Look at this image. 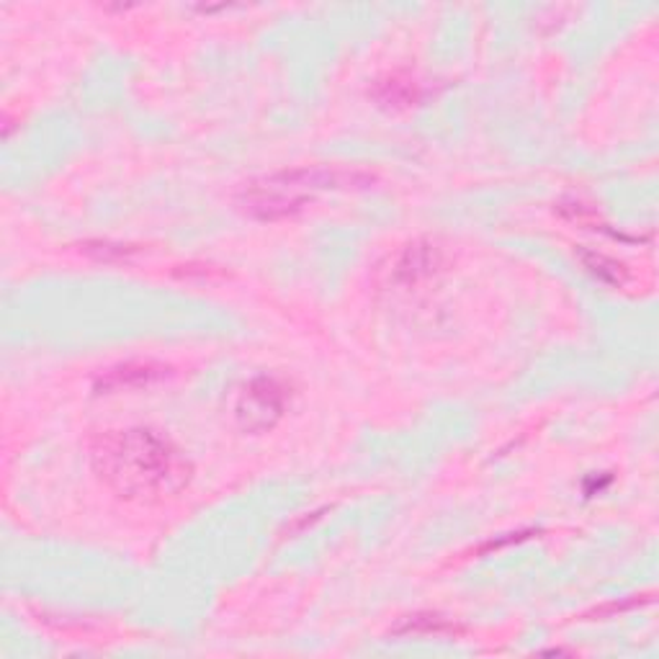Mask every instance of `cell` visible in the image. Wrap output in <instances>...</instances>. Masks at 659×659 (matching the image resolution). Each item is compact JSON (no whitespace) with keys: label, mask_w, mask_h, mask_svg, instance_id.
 <instances>
[{"label":"cell","mask_w":659,"mask_h":659,"mask_svg":"<svg viewBox=\"0 0 659 659\" xmlns=\"http://www.w3.org/2000/svg\"><path fill=\"white\" fill-rule=\"evenodd\" d=\"M96 477L129 503H163L188 487L194 464L171 439L148 428L109 431L90 443Z\"/></svg>","instance_id":"obj_1"},{"label":"cell","mask_w":659,"mask_h":659,"mask_svg":"<svg viewBox=\"0 0 659 659\" xmlns=\"http://www.w3.org/2000/svg\"><path fill=\"white\" fill-rule=\"evenodd\" d=\"M291 389L276 377H256L242 387L235 402V420L245 433H266L287 415Z\"/></svg>","instance_id":"obj_2"},{"label":"cell","mask_w":659,"mask_h":659,"mask_svg":"<svg viewBox=\"0 0 659 659\" xmlns=\"http://www.w3.org/2000/svg\"><path fill=\"white\" fill-rule=\"evenodd\" d=\"M441 266L443 252L439 245L428 240H415L402 250L400 258H397L392 276L395 281L404 283V287H418V283L433 279V276L441 271Z\"/></svg>","instance_id":"obj_3"},{"label":"cell","mask_w":659,"mask_h":659,"mask_svg":"<svg viewBox=\"0 0 659 659\" xmlns=\"http://www.w3.org/2000/svg\"><path fill=\"white\" fill-rule=\"evenodd\" d=\"M168 377H171V369L163 364L129 361L104 371L96 381V389L98 392H121V389H140V387L158 385V381H163Z\"/></svg>","instance_id":"obj_4"},{"label":"cell","mask_w":659,"mask_h":659,"mask_svg":"<svg viewBox=\"0 0 659 659\" xmlns=\"http://www.w3.org/2000/svg\"><path fill=\"white\" fill-rule=\"evenodd\" d=\"M423 90L410 75L404 73H389L385 78H379L371 88V98L385 109H408V106L418 104Z\"/></svg>","instance_id":"obj_5"},{"label":"cell","mask_w":659,"mask_h":659,"mask_svg":"<svg viewBox=\"0 0 659 659\" xmlns=\"http://www.w3.org/2000/svg\"><path fill=\"white\" fill-rule=\"evenodd\" d=\"M577 256L582 260V266H585L587 271L593 273L595 279H601L603 283H613V287H620V283H626L628 271L618 263V260H613V258L603 256V252H595V250H577Z\"/></svg>","instance_id":"obj_6"},{"label":"cell","mask_w":659,"mask_h":659,"mask_svg":"<svg viewBox=\"0 0 659 659\" xmlns=\"http://www.w3.org/2000/svg\"><path fill=\"white\" fill-rule=\"evenodd\" d=\"M462 628H456V624H451L443 616H435V613H418V616H408L404 624L395 628V634H458Z\"/></svg>","instance_id":"obj_7"},{"label":"cell","mask_w":659,"mask_h":659,"mask_svg":"<svg viewBox=\"0 0 659 659\" xmlns=\"http://www.w3.org/2000/svg\"><path fill=\"white\" fill-rule=\"evenodd\" d=\"M86 252L98 258V260H121L127 258L129 252H134V248H127V245H111V242H88Z\"/></svg>","instance_id":"obj_8"}]
</instances>
